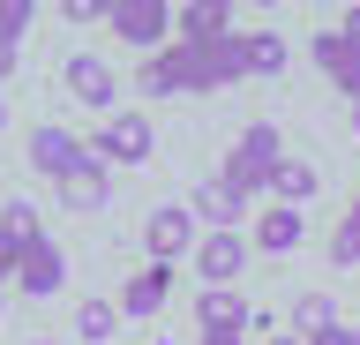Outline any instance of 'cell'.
Segmentation results:
<instances>
[{
    "label": "cell",
    "mask_w": 360,
    "mask_h": 345,
    "mask_svg": "<svg viewBox=\"0 0 360 345\" xmlns=\"http://www.w3.org/2000/svg\"><path fill=\"white\" fill-rule=\"evenodd\" d=\"M15 285H22L30 300H53V293L68 285V255L53 248V240H38V248H30V255L15 263Z\"/></svg>",
    "instance_id": "14"
},
{
    "label": "cell",
    "mask_w": 360,
    "mask_h": 345,
    "mask_svg": "<svg viewBox=\"0 0 360 345\" xmlns=\"http://www.w3.org/2000/svg\"><path fill=\"white\" fill-rule=\"evenodd\" d=\"M248 248H255L248 233H202L195 240V278L202 285H233V278L248 271Z\"/></svg>",
    "instance_id": "8"
},
{
    "label": "cell",
    "mask_w": 360,
    "mask_h": 345,
    "mask_svg": "<svg viewBox=\"0 0 360 345\" xmlns=\"http://www.w3.org/2000/svg\"><path fill=\"white\" fill-rule=\"evenodd\" d=\"M0 120H8V105H0Z\"/></svg>",
    "instance_id": "33"
},
{
    "label": "cell",
    "mask_w": 360,
    "mask_h": 345,
    "mask_svg": "<svg viewBox=\"0 0 360 345\" xmlns=\"http://www.w3.org/2000/svg\"><path fill=\"white\" fill-rule=\"evenodd\" d=\"M338 323V300L330 293H300L292 300V338H315V330H330Z\"/></svg>",
    "instance_id": "20"
},
{
    "label": "cell",
    "mask_w": 360,
    "mask_h": 345,
    "mask_svg": "<svg viewBox=\"0 0 360 345\" xmlns=\"http://www.w3.org/2000/svg\"><path fill=\"white\" fill-rule=\"evenodd\" d=\"M278 165H285V136H278L270 120H248L240 136H233V158H225L218 181L240 188L248 203H255V195H270V173H278Z\"/></svg>",
    "instance_id": "1"
},
{
    "label": "cell",
    "mask_w": 360,
    "mask_h": 345,
    "mask_svg": "<svg viewBox=\"0 0 360 345\" xmlns=\"http://www.w3.org/2000/svg\"><path fill=\"white\" fill-rule=\"evenodd\" d=\"M8 75H15V46H8V38H0V83H8Z\"/></svg>",
    "instance_id": "27"
},
{
    "label": "cell",
    "mask_w": 360,
    "mask_h": 345,
    "mask_svg": "<svg viewBox=\"0 0 360 345\" xmlns=\"http://www.w3.org/2000/svg\"><path fill=\"white\" fill-rule=\"evenodd\" d=\"M112 330H120V308H112V300H83V308H75V338L83 345H105Z\"/></svg>",
    "instance_id": "21"
},
{
    "label": "cell",
    "mask_w": 360,
    "mask_h": 345,
    "mask_svg": "<svg viewBox=\"0 0 360 345\" xmlns=\"http://www.w3.org/2000/svg\"><path fill=\"white\" fill-rule=\"evenodd\" d=\"M195 323H202V338H240V330H255V308H248L233 285H202L195 293Z\"/></svg>",
    "instance_id": "7"
},
{
    "label": "cell",
    "mask_w": 360,
    "mask_h": 345,
    "mask_svg": "<svg viewBox=\"0 0 360 345\" xmlns=\"http://www.w3.org/2000/svg\"><path fill=\"white\" fill-rule=\"evenodd\" d=\"M240 60H248V75H278L285 68V38L278 30H240Z\"/></svg>",
    "instance_id": "19"
},
{
    "label": "cell",
    "mask_w": 360,
    "mask_h": 345,
    "mask_svg": "<svg viewBox=\"0 0 360 345\" xmlns=\"http://www.w3.org/2000/svg\"><path fill=\"white\" fill-rule=\"evenodd\" d=\"M105 8H112V0H68L60 15H68V23H105Z\"/></svg>",
    "instance_id": "24"
},
{
    "label": "cell",
    "mask_w": 360,
    "mask_h": 345,
    "mask_svg": "<svg viewBox=\"0 0 360 345\" xmlns=\"http://www.w3.org/2000/svg\"><path fill=\"white\" fill-rule=\"evenodd\" d=\"M60 83H68V98H83V105H98V113L112 120V91H120L112 60H98V53H68V60H60Z\"/></svg>",
    "instance_id": "6"
},
{
    "label": "cell",
    "mask_w": 360,
    "mask_h": 345,
    "mask_svg": "<svg viewBox=\"0 0 360 345\" xmlns=\"http://www.w3.org/2000/svg\"><path fill=\"white\" fill-rule=\"evenodd\" d=\"M53 188H60V203H68V210H105V203H112V165L83 158L68 181H53Z\"/></svg>",
    "instance_id": "16"
},
{
    "label": "cell",
    "mask_w": 360,
    "mask_h": 345,
    "mask_svg": "<svg viewBox=\"0 0 360 345\" xmlns=\"http://www.w3.org/2000/svg\"><path fill=\"white\" fill-rule=\"evenodd\" d=\"M150 150H158L150 113H112L105 128L90 136V158H98V165H150Z\"/></svg>",
    "instance_id": "2"
},
{
    "label": "cell",
    "mask_w": 360,
    "mask_h": 345,
    "mask_svg": "<svg viewBox=\"0 0 360 345\" xmlns=\"http://www.w3.org/2000/svg\"><path fill=\"white\" fill-rule=\"evenodd\" d=\"M353 218H360V195H353Z\"/></svg>",
    "instance_id": "32"
},
{
    "label": "cell",
    "mask_w": 360,
    "mask_h": 345,
    "mask_svg": "<svg viewBox=\"0 0 360 345\" xmlns=\"http://www.w3.org/2000/svg\"><path fill=\"white\" fill-rule=\"evenodd\" d=\"M270 345H308V338H292V330H278V338H270Z\"/></svg>",
    "instance_id": "28"
},
{
    "label": "cell",
    "mask_w": 360,
    "mask_h": 345,
    "mask_svg": "<svg viewBox=\"0 0 360 345\" xmlns=\"http://www.w3.org/2000/svg\"><path fill=\"white\" fill-rule=\"evenodd\" d=\"M330 263L338 271H360V218H345V226L330 233Z\"/></svg>",
    "instance_id": "22"
},
{
    "label": "cell",
    "mask_w": 360,
    "mask_h": 345,
    "mask_svg": "<svg viewBox=\"0 0 360 345\" xmlns=\"http://www.w3.org/2000/svg\"><path fill=\"white\" fill-rule=\"evenodd\" d=\"M202 345H248V338H202Z\"/></svg>",
    "instance_id": "29"
},
{
    "label": "cell",
    "mask_w": 360,
    "mask_h": 345,
    "mask_svg": "<svg viewBox=\"0 0 360 345\" xmlns=\"http://www.w3.org/2000/svg\"><path fill=\"white\" fill-rule=\"evenodd\" d=\"M195 53H202V91H218V83H240V75H248L240 30H233V38H210V46H195Z\"/></svg>",
    "instance_id": "18"
},
{
    "label": "cell",
    "mask_w": 360,
    "mask_h": 345,
    "mask_svg": "<svg viewBox=\"0 0 360 345\" xmlns=\"http://www.w3.org/2000/svg\"><path fill=\"white\" fill-rule=\"evenodd\" d=\"M270 195H278V203H285V210H308L315 195H323V173H315L308 158H285V165H278V173H270Z\"/></svg>",
    "instance_id": "17"
},
{
    "label": "cell",
    "mask_w": 360,
    "mask_h": 345,
    "mask_svg": "<svg viewBox=\"0 0 360 345\" xmlns=\"http://www.w3.org/2000/svg\"><path fill=\"white\" fill-rule=\"evenodd\" d=\"M0 308H8V285H0Z\"/></svg>",
    "instance_id": "31"
},
{
    "label": "cell",
    "mask_w": 360,
    "mask_h": 345,
    "mask_svg": "<svg viewBox=\"0 0 360 345\" xmlns=\"http://www.w3.org/2000/svg\"><path fill=\"white\" fill-rule=\"evenodd\" d=\"M143 91L150 98H188V91H202V53L195 46H158L150 60H143Z\"/></svg>",
    "instance_id": "5"
},
{
    "label": "cell",
    "mask_w": 360,
    "mask_h": 345,
    "mask_svg": "<svg viewBox=\"0 0 360 345\" xmlns=\"http://www.w3.org/2000/svg\"><path fill=\"white\" fill-rule=\"evenodd\" d=\"M195 210L188 203H158L150 218H143V248H150V263H165V271H173L180 255H195Z\"/></svg>",
    "instance_id": "4"
},
{
    "label": "cell",
    "mask_w": 360,
    "mask_h": 345,
    "mask_svg": "<svg viewBox=\"0 0 360 345\" xmlns=\"http://www.w3.org/2000/svg\"><path fill=\"white\" fill-rule=\"evenodd\" d=\"M38 345H53V338H38Z\"/></svg>",
    "instance_id": "34"
},
{
    "label": "cell",
    "mask_w": 360,
    "mask_h": 345,
    "mask_svg": "<svg viewBox=\"0 0 360 345\" xmlns=\"http://www.w3.org/2000/svg\"><path fill=\"white\" fill-rule=\"evenodd\" d=\"M308 345H360V323H330V330H315Z\"/></svg>",
    "instance_id": "25"
},
{
    "label": "cell",
    "mask_w": 360,
    "mask_h": 345,
    "mask_svg": "<svg viewBox=\"0 0 360 345\" xmlns=\"http://www.w3.org/2000/svg\"><path fill=\"white\" fill-rule=\"evenodd\" d=\"M30 23H38V8H30V0H0V38H8V46H15Z\"/></svg>",
    "instance_id": "23"
},
{
    "label": "cell",
    "mask_w": 360,
    "mask_h": 345,
    "mask_svg": "<svg viewBox=\"0 0 360 345\" xmlns=\"http://www.w3.org/2000/svg\"><path fill=\"white\" fill-rule=\"evenodd\" d=\"M105 23H112V38H120V46H135V53L173 46V8H165V0H112Z\"/></svg>",
    "instance_id": "3"
},
{
    "label": "cell",
    "mask_w": 360,
    "mask_h": 345,
    "mask_svg": "<svg viewBox=\"0 0 360 345\" xmlns=\"http://www.w3.org/2000/svg\"><path fill=\"white\" fill-rule=\"evenodd\" d=\"M353 136H360V105H353Z\"/></svg>",
    "instance_id": "30"
},
{
    "label": "cell",
    "mask_w": 360,
    "mask_h": 345,
    "mask_svg": "<svg viewBox=\"0 0 360 345\" xmlns=\"http://www.w3.org/2000/svg\"><path fill=\"white\" fill-rule=\"evenodd\" d=\"M83 158H90L83 136H68V128H53V120H45V128H30V165H38L45 181H68Z\"/></svg>",
    "instance_id": "9"
},
{
    "label": "cell",
    "mask_w": 360,
    "mask_h": 345,
    "mask_svg": "<svg viewBox=\"0 0 360 345\" xmlns=\"http://www.w3.org/2000/svg\"><path fill=\"white\" fill-rule=\"evenodd\" d=\"M188 210H195V226H210V233H240L248 195H240V188H225V181H202L195 195H188Z\"/></svg>",
    "instance_id": "13"
},
{
    "label": "cell",
    "mask_w": 360,
    "mask_h": 345,
    "mask_svg": "<svg viewBox=\"0 0 360 345\" xmlns=\"http://www.w3.org/2000/svg\"><path fill=\"white\" fill-rule=\"evenodd\" d=\"M300 233H308V210H285V203H270L263 218H255V255H292L300 248Z\"/></svg>",
    "instance_id": "15"
},
{
    "label": "cell",
    "mask_w": 360,
    "mask_h": 345,
    "mask_svg": "<svg viewBox=\"0 0 360 345\" xmlns=\"http://www.w3.org/2000/svg\"><path fill=\"white\" fill-rule=\"evenodd\" d=\"M173 38H180V46L233 38V8H225V0H188V8H173Z\"/></svg>",
    "instance_id": "12"
},
{
    "label": "cell",
    "mask_w": 360,
    "mask_h": 345,
    "mask_svg": "<svg viewBox=\"0 0 360 345\" xmlns=\"http://www.w3.org/2000/svg\"><path fill=\"white\" fill-rule=\"evenodd\" d=\"M165 293H173V271H165V263H143V271L128 278V293L112 300V308H120V323H150L158 308H165Z\"/></svg>",
    "instance_id": "11"
},
{
    "label": "cell",
    "mask_w": 360,
    "mask_h": 345,
    "mask_svg": "<svg viewBox=\"0 0 360 345\" xmlns=\"http://www.w3.org/2000/svg\"><path fill=\"white\" fill-rule=\"evenodd\" d=\"M338 30H345V38L360 46V8H345V15H338Z\"/></svg>",
    "instance_id": "26"
},
{
    "label": "cell",
    "mask_w": 360,
    "mask_h": 345,
    "mask_svg": "<svg viewBox=\"0 0 360 345\" xmlns=\"http://www.w3.org/2000/svg\"><path fill=\"white\" fill-rule=\"evenodd\" d=\"M308 53H315V68H323L338 91L360 105V46H353V38H345V30H315V46H308Z\"/></svg>",
    "instance_id": "10"
}]
</instances>
